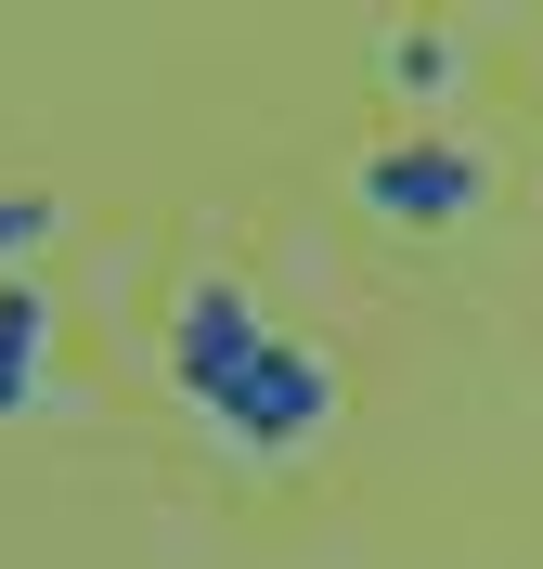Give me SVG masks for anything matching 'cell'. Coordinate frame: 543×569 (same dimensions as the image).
Wrapping results in <instances>:
<instances>
[{
  "label": "cell",
  "instance_id": "obj_1",
  "mask_svg": "<svg viewBox=\"0 0 543 569\" xmlns=\"http://www.w3.org/2000/svg\"><path fill=\"white\" fill-rule=\"evenodd\" d=\"M169 389L233 466H298L336 427V362L259 311L247 272H194L169 311Z\"/></svg>",
  "mask_w": 543,
  "mask_h": 569
},
{
  "label": "cell",
  "instance_id": "obj_2",
  "mask_svg": "<svg viewBox=\"0 0 543 569\" xmlns=\"http://www.w3.org/2000/svg\"><path fill=\"white\" fill-rule=\"evenodd\" d=\"M350 194H362V220H389V233H453V220H479V194H492V156H479L466 130H389V142H362Z\"/></svg>",
  "mask_w": 543,
  "mask_h": 569
},
{
  "label": "cell",
  "instance_id": "obj_3",
  "mask_svg": "<svg viewBox=\"0 0 543 569\" xmlns=\"http://www.w3.org/2000/svg\"><path fill=\"white\" fill-rule=\"evenodd\" d=\"M453 78H466V27H375V91H389V104L440 117Z\"/></svg>",
  "mask_w": 543,
  "mask_h": 569
},
{
  "label": "cell",
  "instance_id": "obj_4",
  "mask_svg": "<svg viewBox=\"0 0 543 569\" xmlns=\"http://www.w3.org/2000/svg\"><path fill=\"white\" fill-rule=\"evenodd\" d=\"M39 362H52V284H0V415H39Z\"/></svg>",
  "mask_w": 543,
  "mask_h": 569
},
{
  "label": "cell",
  "instance_id": "obj_5",
  "mask_svg": "<svg viewBox=\"0 0 543 569\" xmlns=\"http://www.w3.org/2000/svg\"><path fill=\"white\" fill-rule=\"evenodd\" d=\"M52 233H66V208H52V194H0V284L27 272V259L52 247Z\"/></svg>",
  "mask_w": 543,
  "mask_h": 569
}]
</instances>
